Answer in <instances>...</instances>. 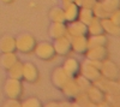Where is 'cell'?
Returning <instances> with one entry per match:
<instances>
[{"instance_id": "cell-1", "label": "cell", "mask_w": 120, "mask_h": 107, "mask_svg": "<svg viewBox=\"0 0 120 107\" xmlns=\"http://www.w3.org/2000/svg\"><path fill=\"white\" fill-rule=\"evenodd\" d=\"M101 63L98 60H90L88 59L83 67H82V75L90 82H96L101 78V72H100V67H101Z\"/></svg>"}, {"instance_id": "cell-2", "label": "cell", "mask_w": 120, "mask_h": 107, "mask_svg": "<svg viewBox=\"0 0 120 107\" xmlns=\"http://www.w3.org/2000/svg\"><path fill=\"white\" fill-rule=\"evenodd\" d=\"M36 46L35 38L30 35H23L16 40V50L22 53H30L34 51Z\"/></svg>"}, {"instance_id": "cell-3", "label": "cell", "mask_w": 120, "mask_h": 107, "mask_svg": "<svg viewBox=\"0 0 120 107\" xmlns=\"http://www.w3.org/2000/svg\"><path fill=\"white\" fill-rule=\"evenodd\" d=\"M35 52L36 55L40 58V59H43V60H49L55 55V51H54V47L48 43V42H41L38 43L37 46H35Z\"/></svg>"}, {"instance_id": "cell-4", "label": "cell", "mask_w": 120, "mask_h": 107, "mask_svg": "<svg viewBox=\"0 0 120 107\" xmlns=\"http://www.w3.org/2000/svg\"><path fill=\"white\" fill-rule=\"evenodd\" d=\"M100 72H101V76L106 77L107 80H116L119 76V70L118 67L111 63V61H103L101 63V67H100Z\"/></svg>"}, {"instance_id": "cell-5", "label": "cell", "mask_w": 120, "mask_h": 107, "mask_svg": "<svg viewBox=\"0 0 120 107\" xmlns=\"http://www.w3.org/2000/svg\"><path fill=\"white\" fill-rule=\"evenodd\" d=\"M70 38L71 42V50H73L77 53H85V51L88 50V38L85 37V35L82 36H70L66 35Z\"/></svg>"}, {"instance_id": "cell-6", "label": "cell", "mask_w": 120, "mask_h": 107, "mask_svg": "<svg viewBox=\"0 0 120 107\" xmlns=\"http://www.w3.org/2000/svg\"><path fill=\"white\" fill-rule=\"evenodd\" d=\"M5 92L10 99H17L22 93V84L19 82V80L10 78L6 82L5 85Z\"/></svg>"}, {"instance_id": "cell-7", "label": "cell", "mask_w": 120, "mask_h": 107, "mask_svg": "<svg viewBox=\"0 0 120 107\" xmlns=\"http://www.w3.org/2000/svg\"><path fill=\"white\" fill-rule=\"evenodd\" d=\"M88 59L90 60H98L102 61L107 58V50L106 46H97V47H88L85 51Z\"/></svg>"}, {"instance_id": "cell-8", "label": "cell", "mask_w": 120, "mask_h": 107, "mask_svg": "<svg viewBox=\"0 0 120 107\" xmlns=\"http://www.w3.org/2000/svg\"><path fill=\"white\" fill-rule=\"evenodd\" d=\"M53 47H54L55 53H58L59 55L68 54V52L71 51V42H70V38L66 35L55 38V42H54Z\"/></svg>"}, {"instance_id": "cell-9", "label": "cell", "mask_w": 120, "mask_h": 107, "mask_svg": "<svg viewBox=\"0 0 120 107\" xmlns=\"http://www.w3.org/2000/svg\"><path fill=\"white\" fill-rule=\"evenodd\" d=\"M86 34H88V27L81 21L78 22L73 21L66 28V35H70V36H82V35L86 36Z\"/></svg>"}, {"instance_id": "cell-10", "label": "cell", "mask_w": 120, "mask_h": 107, "mask_svg": "<svg viewBox=\"0 0 120 107\" xmlns=\"http://www.w3.org/2000/svg\"><path fill=\"white\" fill-rule=\"evenodd\" d=\"M23 78L28 82H35L38 78V71L34 64L26 63L23 65Z\"/></svg>"}, {"instance_id": "cell-11", "label": "cell", "mask_w": 120, "mask_h": 107, "mask_svg": "<svg viewBox=\"0 0 120 107\" xmlns=\"http://www.w3.org/2000/svg\"><path fill=\"white\" fill-rule=\"evenodd\" d=\"M78 13H79V6L76 5L75 3H71V4L64 6L65 21L67 23H71L73 21H77V19H78Z\"/></svg>"}, {"instance_id": "cell-12", "label": "cell", "mask_w": 120, "mask_h": 107, "mask_svg": "<svg viewBox=\"0 0 120 107\" xmlns=\"http://www.w3.org/2000/svg\"><path fill=\"white\" fill-rule=\"evenodd\" d=\"M63 92L70 96V98H72V96H77L78 93H81V89H79V87L76 82L75 78H72V77H70V78L65 82V84L63 85Z\"/></svg>"}, {"instance_id": "cell-13", "label": "cell", "mask_w": 120, "mask_h": 107, "mask_svg": "<svg viewBox=\"0 0 120 107\" xmlns=\"http://www.w3.org/2000/svg\"><path fill=\"white\" fill-rule=\"evenodd\" d=\"M101 21V25L103 28V31L111 34V35H115L119 36L120 35V25H116L115 23H113L109 18H102Z\"/></svg>"}, {"instance_id": "cell-14", "label": "cell", "mask_w": 120, "mask_h": 107, "mask_svg": "<svg viewBox=\"0 0 120 107\" xmlns=\"http://www.w3.org/2000/svg\"><path fill=\"white\" fill-rule=\"evenodd\" d=\"M64 71L66 72V75L68 77H75L78 75L79 72V64L78 61H76L75 59H67L65 63H64V66H63Z\"/></svg>"}, {"instance_id": "cell-15", "label": "cell", "mask_w": 120, "mask_h": 107, "mask_svg": "<svg viewBox=\"0 0 120 107\" xmlns=\"http://www.w3.org/2000/svg\"><path fill=\"white\" fill-rule=\"evenodd\" d=\"M49 35L53 38H58L66 35V25L64 23H55L53 22V24L49 28Z\"/></svg>"}, {"instance_id": "cell-16", "label": "cell", "mask_w": 120, "mask_h": 107, "mask_svg": "<svg viewBox=\"0 0 120 107\" xmlns=\"http://www.w3.org/2000/svg\"><path fill=\"white\" fill-rule=\"evenodd\" d=\"M70 78L66 75V72L64 71V69H56L53 73V83L55 84V87L58 88H63V85L65 84V82Z\"/></svg>"}, {"instance_id": "cell-17", "label": "cell", "mask_w": 120, "mask_h": 107, "mask_svg": "<svg viewBox=\"0 0 120 107\" xmlns=\"http://www.w3.org/2000/svg\"><path fill=\"white\" fill-rule=\"evenodd\" d=\"M86 27H88V33L91 34V35H101V34L105 33L103 28L101 25V21L96 17H94L91 19V22H90Z\"/></svg>"}, {"instance_id": "cell-18", "label": "cell", "mask_w": 120, "mask_h": 107, "mask_svg": "<svg viewBox=\"0 0 120 107\" xmlns=\"http://www.w3.org/2000/svg\"><path fill=\"white\" fill-rule=\"evenodd\" d=\"M0 48L4 53H11L16 50V38L6 36L0 41Z\"/></svg>"}, {"instance_id": "cell-19", "label": "cell", "mask_w": 120, "mask_h": 107, "mask_svg": "<svg viewBox=\"0 0 120 107\" xmlns=\"http://www.w3.org/2000/svg\"><path fill=\"white\" fill-rule=\"evenodd\" d=\"M86 95H88V98L90 101H93V102H100L102 99H103V95L102 93L100 92L98 88H96V87H93V85H90L89 88L85 90Z\"/></svg>"}, {"instance_id": "cell-20", "label": "cell", "mask_w": 120, "mask_h": 107, "mask_svg": "<svg viewBox=\"0 0 120 107\" xmlns=\"http://www.w3.org/2000/svg\"><path fill=\"white\" fill-rule=\"evenodd\" d=\"M10 72V77L15 80H21L23 78V64H21L18 60L8 69Z\"/></svg>"}, {"instance_id": "cell-21", "label": "cell", "mask_w": 120, "mask_h": 107, "mask_svg": "<svg viewBox=\"0 0 120 107\" xmlns=\"http://www.w3.org/2000/svg\"><path fill=\"white\" fill-rule=\"evenodd\" d=\"M94 13H93V10L91 8H85L82 7V10H79V13H78V19L81 21L82 23H84L85 25H88L91 19L94 18Z\"/></svg>"}, {"instance_id": "cell-22", "label": "cell", "mask_w": 120, "mask_h": 107, "mask_svg": "<svg viewBox=\"0 0 120 107\" xmlns=\"http://www.w3.org/2000/svg\"><path fill=\"white\" fill-rule=\"evenodd\" d=\"M49 18L55 23H65V15H64V8H53L49 12Z\"/></svg>"}, {"instance_id": "cell-23", "label": "cell", "mask_w": 120, "mask_h": 107, "mask_svg": "<svg viewBox=\"0 0 120 107\" xmlns=\"http://www.w3.org/2000/svg\"><path fill=\"white\" fill-rule=\"evenodd\" d=\"M107 38L106 36L101 35H91V37L88 38V47H97V46H106Z\"/></svg>"}, {"instance_id": "cell-24", "label": "cell", "mask_w": 120, "mask_h": 107, "mask_svg": "<svg viewBox=\"0 0 120 107\" xmlns=\"http://www.w3.org/2000/svg\"><path fill=\"white\" fill-rule=\"evenodd\" d=\"M100 3H101L102 7L106 10L107 13H111V12L115 11L120 6V0H101Z\"/></svg>"}, {"instance_id": "cell-25", "label": "cell", "mask_w": 120, "mask_h": 107, "mask_svg": "<svg viewBox=\"0 0 120 107\" xmlns=\"http://www.w3.org/2000/svg\"><path fill=\"white\" fill-rule=\"evenodd\" d=\"M17 61V58H16V55L13 54V52H11V53H4V55H3V58H1V64L4 65V67L5 69H10L15 63Z\"/></svg>"}, {"instance_id": "cell-26", "label": "cell", "mask_w": 120, "mask_h": 107, "mask_svg": "<svg viewBox=\"0 0 120 107\" xmlns=\"http://www.w3.org/2000/svg\"><path fill=\"white\" fill-rule=\"evenodd\" d=\"M93 13H94V16H95L96 18H98V19L108 18V16H109V13L106 12V10L102 7V5H101V3H100V1H96V3H95V5H94V7H93Z\"/></svg>"}, {"instance_id": "cell-27", "label": "cell", "mask_w": 120, "mask_h": 107, "mask_svg": "<svg viewBox=\"0 0 120 107\" xmlns=\"http://www.w3.org/2000/svg\"><path fill=\"white\" fill-rule=\"evenodd\" d=\"M76 82H77V84H78V87H79V89H81L82 92H85L91 84H90V81L89 80H86L84 76H79V77H77L76 78Z\"/></svg>"}, {"instance_id": "cell-28", "label": "cell", "mask_w": 120, "mask_h": 107, "mask_svg": "<svg viewBox=\"0 0 120 107\" xmlns=\"http://www.w3.org/2000/svg\"><path fill=\"white\" fill-rule=\"evenodd\" d=\"M108 18L111 19L113 23H115L116 25H120V10L118 8V10H115V11L111 12L109 16H108Z\"/></svg>"}, {"instance_id": "cell-29", "label": "cell", "mask_w": 120, "mask_h": 107, "mask_svg": "<svg viewBox=\"0 0 120 107\" xmlns=\"http://www.w3.org/2000/svg\"><path fill=\"white\" fill-rule=\"evenodd\" d=\"M95 3H96L95 0H83V3H82V6H81V7L91 8V10H93V7H94Z\"/></svg>"}, {"instance_id": "cell-30", "label": "cell", "mask_w": 120, "mask_h": 107, "mask_svg": "<svg viewBox=\"0 0 120 107\" xmlns=\"http://www.w3.org/2000/svg\"><path fill=\"white\" fill-rule=\"evenodd\" d=\"M23 106H40V101L36 99H30L23 102Z\"/></svg>"}, {"instance_id": "cell-31", "label": "cell", "mask_w": 120, "mask_h": 107, "mask_svg": "<svg viewBox=\"0 0 120 107\" xmlns=\"http://www.w3.org/2000/svg\"><path fill=\"white\" fill-rule=\"evenodd\" d=\"M71 3H73V0H63V6H66Z\"/></svg>"}, {"instance_id": "cell-32", "label": "cell", "mask_w": 120, "mask_h": 107, "mask_svg": "<svg viewBox=\"0 0 120 107\" xmlns=\"http://www.w3.org/2000/svg\"><path fill=\"white\" fill-rule=\"evenodd\" d=\"M73 3L76 4V5H78L79 7L82 6V3H83V0H73Z\"/></svg>"}, {"instance_id": "cell-33", "label": "cell", "mask_w": 120, "mask_h": 107, "mask_svg": "<svg viewBox=\"0 0 120 107\" xmlns=\"http://www.w3.org/2000/svg\"><path fill=\"white\" fill-rule=\"evenodd\" d=\"M1 1H3L4 4H10V3H12L13 0H1Z\"/></svg>"}, {"instance_id": "cell-34", "label": "cell", "mask_w": 120, "mask_h": 107, "mask_svg": "<svg viewBox=\"0 0 120 107\" xmlns=\"http://www.w3.org/2000/svg\"><path fill=\"white\" fill-rule=\"evenodd\" d=\"M95 1H101V0H95Z\"/></svg>"}]
</instances>
